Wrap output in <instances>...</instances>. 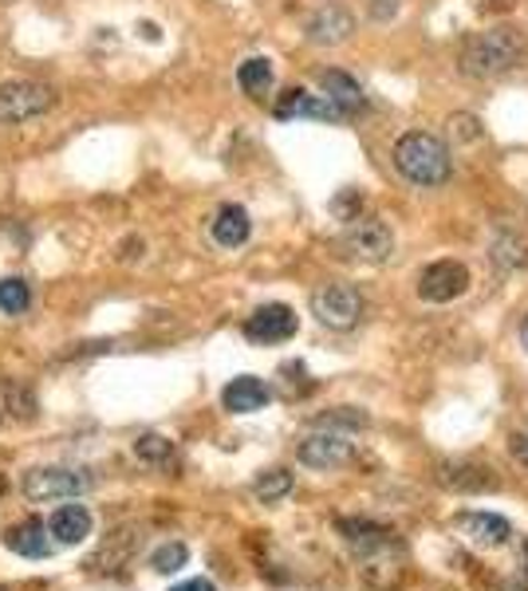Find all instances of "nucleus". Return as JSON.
Instances as JSON below:
<instances>
[{
	"mask_svg": "<svg viewBox=\"0 0 528 591\" xmlns=\"http://www.w3.org/2000/svg\"><path fill=\"white\" fill-rule=\"evenodd\" d=\"M339 532H343L347 548L367 560L379 557V552H390V548H399L395 532L382 529V524H375V521H339Z\"/></svg>",
	"mask_w": 528,
	"mask_h": 591,
	"instance_id": "nucleus-11",
	"label": "nucleus"
},
{
	"mask_svg": "<svg viewBox=\"0 0 528 591\" xmlns=\"http://www.w3.org/2000/svg\"><path fill=\"white\" fill-rule=\"evenodd\" d=\"M186 560H190V548L173 540V544H162L155 557H150V568H155L158 575H170V572H178V568H186Z\"/></svg>",
	"mask_w": 528,
	"mask_h": 591,
	"instance_id": "nucleus-23",
	"label": "nucleus"
},
{
	"mask_svg": "<svg viewBox=\"0 0 528 591\" xmlns=\"http://www.w3.org/2000/svg\"><path fill=\"white\" fill-rule=\"evenodd\" d=\"M48 537L63 548L83 544L91 537V513H87L83 504H60L52 513V521H48Z\"/></svg>",
	"mask_w": 528,
	"mask_h": 591,
	"instance_id": "nucleus-13",
	"label": "nucleus"
},
{
	"mask_svg": "<svg viewBox=\"0 0 528 591\" xmlns=\"http://www.w3.org/2000/svg\"><path fill=\"white\" fill-rule=\"evenodd\" d=\"M458 529L466 532L477 548H497V544H505V540L512 537L509 521H505V517H497V513H461Z\"/></svg>",
	"mask_w": 528,
	"mask_h": 591,
	"instance_id": "nucleus-16",
	"label": "nucleus"
},
{
	"mask_svg": "<svg viewBox=\"0 0 528 591\" xmlns=\"http://www.w3.org/2000/svg\"><path fill=\"white\" fill-rule=\"evenodd\" d=\"M371 12H375V20H387V12L395 17V12H399V0H379Z\"/></svg>",
	"mask_w": 528,
	"mask_h": 591,
	"instance_id": "nucleus-25",
	"label": "nucleus"
},
{
	"mask_svg": "<svg viewBox=\"0 0 528 591\" xmlns=\"http://www.w3.org/2000/svg\"><path fill=\"white\" fill-rule=\"evenodd\" d=\"M28 304H32V292H28L24 280L9 277V280H0V312H9V315H24Z\"/></svg>",
	"mask_w": 528,
	"mask_h": 591,
	"instance_id": "nucleus-22",
	"label": "nucleus"
},
{
	"mask_svg": "<svg viewBox=\"0 0 528 591\" xmlns=\"http://www.w3.org/2000/svg\"><path fill=\"white\" fill-rule=\"evenodd\" d=\"M91 485H96V478L87 470H76V465H40V470L24 473L28 501H71V497H83Z\"/></svg>",
	"mask_w": 528,
	"mask_h": 591,
	"instance_id": "nucleus-3",
	"label": "nucleus"
},
{
	"mask_svg": "<svg viewBox=\"0 0 528 591\" xmlns=\"http://www.w3.org/2000/svg\"><path fill=\"white\" fill-rule=\"evenodd\" d=\"M252 493H257L265 504L280 501V497L292 493V473H288V470H269V473H260L257 485H252Z\"/></svg>",
	"mask_w": 528,
	"mask_h": 591,
	"instance_id": "nucleus-21",
	"label": "nucleus"
},
{
	"mask_svg": "<svg viewBox=\"0 0 528 591\" xmlns=\"http://www.w3.org/2000/svg\"><path fill=\"white\" fill-rule=\"evenodd\" d=\"M395 166L415 186H442L450 178V150L434 139V134L410 131L395 147Z\"/></svg>",
	"mask_w": 528,
	"mask_h": 591,
	"instance_id": "nucleus-2",
	"label": "nucleus"
},
{
	"mask_svg": "<svg viewBox=\"0 0 528 591\" xmlns=\"http://www.w3.org/2000/svg\"><path fill=\"white\" fill-rule=\"evenodd\" d=\"M56 91L48 83H36V79H12V83H0V122H28L36 114L52 111Z\"/></svg>",
	"mask_w": 528,
	"mask_h": 591,
	"instance_id": "nucleus-5",
	"label": "nucleus"
},
{
	"mask_svg": "<svg viewBox=\"0 0 528 591\" xmlns=\"http://www.w3.org/2000/svg\"><path fill=\"white\" fill-rule=\"evenodd\" d=\"M520 580L528 583V540L520 544Z\"/></svg>",
	"mask_w": 528,
	"mask_h": 591,
	"instance_id": "nucleus-27",
	"label": "nucleus"
},
{
	"mask_svg": "<svg viewBox=\"0 0 528 591\" xmlns=\"http://www.w3.org/2000/svg\"><path fill=\"white\" fill-rule=\"evenodd\" d=\"M351 453H356V442H351V434H347L343 427H336V422H316V430L300 442V450H296V458L303 461V465H312V470H336V465H347L351 461Z\"/></svg>",
	"mask_w": 528,
	"mask_h": 591,
	"instance_id": "nucleus-4",
	"label": "nucleus"
},
{
	"mask_svg": "<svg viewBox=\"0 0 528 591\" xmlns=\"http://www.w3.org/2000/svg\"><path fill=\"white\" fill-rule=\"evenodd\" d=\"M0 422H4V410H0Z\"/></svg>",
	"mask_w": 528,
	"mask_h": 591,
	"instance_id": "nucleus-29",
	"label": "nucleus"
},
{
	"mask_svg": "<svg viewBox=\"0 0 528 591\" xmlns=\"http://www.w3.org/2000/svg\"><path fill=\"white\" fill-rule=\"evenodd\" d=\"M170 591H217L209 580H186V583H178V588H170Z\"/></svg>",
	"mask_w": 528,
	"mask_h": 591,
	"instance_id": "nucleus-26",
	"label": "nucleus"
},
{
	"mask_svg": "<svg viewBox=\"0 0 528 591\" xmlns=\"http://www.w3.org/2000/svg\"><path fill=\"white\" fill-rule=\"evenodd\" d=\"M272 399L269 383L265 379H257V374H241V379H233V383L221 391V402H226L229 414H257V410H265Z\"/></svg>",
	"mask_w": 528,
	"mask_h": 591,
	"instance_id": "nucleus-12",
	"label": "nucleus"
},
{
	"mask_svg": "<svg viewBox=\"0 0 528 591\" xmlns=\"http://www.w3.org/2000/svg\"><path fill=\"white\" fill-rule=\"evenodd\" d=\"M237 83H241L245 96L265 99L272 91V63L265 60V56H252V60H245L241 68H237Z\"/></svg>",
	"mask_w": 528,
	"mask_h": 591,
	"instance_id": "nucleus-19",
	"label": "nucleus"
},
{
	"mask_svg": "<svg viewBox=\"0 0 528 591\" xmlns=\"http://www.w3.org/2000/svg\"><path fill=\"white\" fill-rule=\"evenodd\" d=\"M363 308H367L363 296H359V288H351V284H328L312 296L316 320L331 331H351L359 320H363Z\"/></svg>",
	"mask_w": 528,
	"mask_h": 591,
	"instance_id": "nucleus-6",
	"label": "nucleus"
},
{
	"mask_svg": "<svg viewBox=\"0 0 528 591\" xmlns=\"http://www.w3.org/2000/svg\"><path fill=\"white\" fill-rule=\"evenodd\" d=\"M249 213H245L241 206H221L213 218V241L221 244V249H237V244L249 241Z\"/></svg>",
	"mask_w": 528,
	"mask_h": 591,
	"instance_id": "nucleus-18",
	"label": "nucleus"
},
{
	"mask_svg": "<svg viewBox=\"0 0 528 591\" xmlns=\"http://www.w3.org/2000/svg\"><path fill=\"white\" fill-rule=\"evenodd\" d=\"M343 249L359 261H387L395 252V233L379 218H356L343 233Z\"/></svg>",
	"mask_w": 528,
	"mask_h": 591,
	"instance_id": "nucleus-7",
	"label": "nucleus"
},
{
	"mask_svg": "<svg viewBox=\"0 0 528 591\" xmlns=\"http://www.w3.org/2000/svg\"><path fill=\"white\" fill-rule=\"evenodd\" d=\"M509 450H512V458L525 461V465H528V430H520V434L509 438Z\"/></svg>",
	"mask_w": 528,
	"mask_h": 591,
	"instance_id": "nucleus-24",
	"label": "nucleus"
},
{
	"mask_svg": "<svg viewBox=\"0 0 528 591\" xmlns=\"http://www.w3.org/2000/svg\"><path fill=\"white\" fill-rule=\"evenodd\" d=\"M520 343H525V351H528V315H525V323H520Z\"/></svg>",
	"mask_w": 528,
	"mask_h": 591,
	"instance_id": "nucleus-28",
	"label": "nucleus"
},
{
	"mask_svg": "<svg viewBox=\"0 0 528 591\" xmlns=\"http://www.w3.org/2000/svg\"><path fill=\"white\" fill-rule=\"evenodd\" d=\"M4 544L17 552V557H24V560H43L48 552H52V540H48V524L43 521H20V524H12L9 529V537H4Z\"/></svg>",
	"mask_w": 528,
	"mask_h": 591,
	"instance_id": "nucleus-17",
	"label": "nucleus"
},
{
	"mask_svg": "<svg viewBox=\"0 0 528 591\" xmlns=\"http://www.w3.org/2000/svg\"><path fill=\"white\" fill-rule=\"evenodd\" d=\"M296 312L288 304H265L245 320V335L252 343H285L296 335Z\"/></svg>",
	"mask_w": 528,
	"mask_h": 591,
	"instance_id": "nucleus-9",
	"label": "nucleus"
},
{
	"mask_svg": "<svg viewBox=\"0 0 528 591\" xmlns=\"http://www.w3.org/2000/svg\"><path fill=\"white\" fill-rule=\"evenodd\" d=\"M272 114L277 119H316V122H347L343 111L339 107H331L323 96H308L303 88H288L285 96L277 99V107H272Z\"/></svg>",
	"mask_w": 528,
	"mask_h": 591,
	"instance_id": "nucleus-10",
	"label": "nucleus"
},
{
	"mask_svg": "<svg viewBox=\"0 0 528 591\" xmlns=\"http://www.w3.org/2000/svg\"><path fill=\"white\" fill-rule=\"evenodd\" d=\"M320 88H323V99H328L331 107H339V111H343V119H351V114H359L367 107L363 88H359V83L347 76V71H323Z\"/></svg>",
	"mask_w": 528,
	"mask_h": 591,
	"instance_id": "nucleus-14",
	"label": "nucleus"
},
{
	"mask_svg": "<svg viewBox=\"0 0 528 591\" xmlns=\"http://www.w3.org/2000/svg\"><path fill=\"white\" fill-rule=\"evenodd\" d=\"M525 60V40L512 28H489V32H474L461 48V71L474 79H494L512 71Z\"/></svg>",
	"mask_w": 528,
	"mask_h": 591,
	"instance_id": "nucleus-1",
	"label": "nucleus"
},
{
	"mask_svg": "<svg viewBox=\"0 0 528 591\" xmlns=\"http://www.w3.org/2000/svg\"><path fill=\"white\" fill-rule=\"evenodd\" d=\"M469 288V272L458 261H438L418 277V296L426 304H450Z\"/></svg>",
	"mask_w": 528,
	"mask_h": 591,
	"instance_id": "nucleus-8",
	"label": "nucleus"
},
{
	"mask_svg": "<svg viewBox=\"0 0 528 591\" xmlns=\"http://www.w3.org/2000/svg\"><path fill=\"white\" fill-rule=\"evenodd\" d=\"M351 28H356L351 12L339 9V4H328V9H320L308 20V40L312 44H343L347 36H351Z\"/></svg>",
	"mask_w": 528,
	"mask_h": 591,
	"instance_id": "nucleus-15",
	"label": "nucleus"
},
{
	"mask_svg": "<svg viewBox=\"0 0 528 591\" xmlns=\"http://www.w3.org/2000/svg\"><path fill=\"white\" fill-rule=\"evenodd\" d=\"M135 458L147 461V465H170L173 461V442L162 434H142L135 442Z\"/></svg>",
	"mask_w": 528,
	"mask_h": 591,
	"instance_id": "nucleus-20",
	"label": "nucleus"
}]
</instances>
